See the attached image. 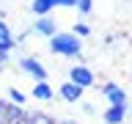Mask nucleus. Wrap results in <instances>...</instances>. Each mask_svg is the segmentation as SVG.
<instances>
[{
  "mask_svg": "<svg viewBox=\"0 0 132 124\" xmlns=\"http://www.w3.org/2000/svg\"><path fill=\"white\" fill-rule=\"evenodd\" d=\"M50 52L63 58H80L82 55V39L74 36L72 30H58L55 36H50Z\"/></svg>",
  "mask_w": 132,
  "mask_h": 124,
  "instance_id": "nucleus-1",
  "label": "nucleus"
},
{
  "mask_svg": "<svg viewBox=\"0 0 132 124\" xmlns=\"http://www.w3.org/2000/svg\"><path fill=\"white\" fill-rule=\"evenodd\" d=\"M69 80L77 83L80 88H94V86H96V74H94V69H91V66L77 64V66H72V69H69Z\"/></svg>",
  "mask_w": 132,
  "mask_h": 124,
  "instance_id": "nucleus-2",
  "label": "nucleus"
},
{
  "mask_svg": "<svg viewBox=\"0 0 132 124\" xmlns=\"http://www.w3.org/2000/svg\"><path fill=\"white\" fill-rule=\"evenodd\" d=\"M19 72L36 77V83H39V80H47V74H50L47 66L41 64L39 58H33V55H22V58H19Z\"/></svg>",
  "mask_w": 132,
  "mask_h": 124,
  "instance_id": "nucleus-3",
  "label": "nucleus"
},
{
  "mask_svg": "<svg viewBox=\"0 0 132 124\" xmlns=\"http://www.w3.org/2000/svg\"><path fill=\"white\" fill-rule=\"evenodd\" d=\"M77 0H33L30 3V11L36 17H47L52 14V8H74Z\"/></svg>",
  "mask_w": 132,
  "mask_h": 124,
  "instance_id": "nucleus-4",
  "label": "nucleus"
},
{
  "mask_svg": "<svg viewBox=\"0 0 132 124\" xmlns=\"http://www.w3.org/2000/svg\"><path fill=\"white\" fill-rule=\"evenodd\" d=\"M99 94L107 99V105H127V91L118 83H102L99 86Z\"/></svg>",
  "mask_w": 132,
  "mask_h": 124,
  "instance_id": "nucleus-5",
  "label": "nucleus"
},
{
  "mask_svg": "<svg viewBox=\"0 0 132 124\" xmlns=\"http://www.w3.org/2000/svg\"><path fill=\"white\" fill-rule=\"evenodd\" d=\"M30 33L50 39V36H55V33H58V19H55L52 14H47V17H36V22H33Z\"/></svg>",
  "mask_w": 132,
  "mask_h": 124,
  "instance_id": "nucleus-6",
  "label": "nucleus"
},
{
  "mask_svg": "<svg viewBox=\"0 0 132 124\" xmlns=\"http://www.w3.org/2000/svg\"><path fill=\"white\" fill-rule=\"evenodd\" d=\"M82 94H85V88H80L77 83H72V80H66V83H61V88H58V97L63 99V102H80L82 99Z\"/></svg>",
  "mask_w": 132,
  "mask_h": 124,
  "instance_id": "nucleus-7",
  "label": "nucleus"
},
{
  "mask_svg": "<svg viewBox=\"0 0 132 124\" xmlns=\"http://www.w3.org/2000/svg\"><path fill=\"white\" fill-rule=\"evenodd\" d=\"M127 119V105H107L102 110V121L105 124H121Z\"/></svg>",
  "mask_w": 132,
  "mask_h": 124,
  "instance_id": "nucleus-8",
  "label": "nucleus"
},
{
  "mask_svg": "<svg viewBox=\"0 0 132 124\" xmlns=\"http://www.w3.org/2000/svg\"><path fill=\"white\" fill-rule=\"evenodd\" d=\"M14 47H16V36L11 33L8 22H3V19H0V52H11Z\"/></svg>",
  "mask_w": 132,
  "mask_h": 124,
  "instance_id": "nucleus-9",
  "label": "nucleus"
},
{
  "mask_svg": "<svg viewBox=\"0 0 132 124\" xmlns=\"http://www.w3.org/2000/svg\"><path fill=\"white\" fill-rule=\"evenodd\" d=\"M33 97H36V99H47V102H50V99L55 97V91H52V86H50L47 80H39L36 86H33Z\"/></svg>",
  "mask_w": 132,
  "mask_h": 124,
  "instance_id": "nucleus-10",
  "label": "nucleus"
},
{
  "mask_svg": "<svg viewBox=\"0 0 132 124\" xmlns=\"http://www.w3.org/2000/svg\"><path fill=\"white\" fill-rule=\"evenodd\" d=\"M72 33H74V36H80V39H91V33H94V30H91L88 22H74Z\"/></svg>",
  "mask_w": 132,
  "mask_h": 124,
  "instance_id": "nucleus-11",
  "label": "nucleus"
},
{
  "mask_svg": "<svg viewBox=\"0 0 132 124\" xmlns=\"http://www.w3.org/2000/svg\"><path fill=\"white\" fill-rule=\"evenodd\" d=\"M74 8H77L82 17H88L91 11H94V0H77V3H74Z\"/></svg>",
  "mask_w": 132,
  "mask_h": 124,
  "instance_id": "nucleus-12",
  "label": "nucleus"
},
{
  "mask_svg": "<svg viewBox=\"0 0 132 124\" xmlns=\"http://www.w3.org/2000/svg\"><path fill=\"white\" fill-rule=\"evenodd\" d=\"M8 97H11V102H14V105H19V107H22L25 102H28V97H25V94H22L19 88H11V91H8Z\"/></svg>",
  "mask_w": 132,
  "mask_h": 124,
  "instance_id": "nucleus-13",
  "label": "nucleus"
},
{
  "mask_svg": "<svg viewBox=\"0 0 132 124\" xmlns=\"http://www.w3.org/2000/svg\"><path fill=\"white\" fill-rule=\"evenodd\" d=\"M82 113H96V105H94V102H82Z\"/></svg>",
  "mask_w": 132,
  "mask_h": 124,
  "instance_id": "nucleus-14",
  "label": "nucleus"
},
{
  "mask_svg": "<svg viewBox=\"0 0 132 124\" xmlns=\"http://www.w3.org/2000/svg\"><path fill=\"white\" fill-rule=\"evenodd\" d=\"M6 61H8V52H0V66L6 64Z\"/></svg>",
  "mask_w": 132,
  "mask_h": 124,
  "instance_id": "nucleus-15",
  "label": "nucleus"
},
{
  "mask_svg": "<svg viewBox=\"0 0 132 124\" xmlns=\"http://www.w3.org/2000/svg\"><path fill=\"white\" fill-rule=\"evenodd\" d=\"M39 124H52V121H44V119H41V116H39Z\"/></svg>",
  "mask_w": 132,
  "mask_h": 124,
  "instance_id": "nucleus-16",
  "label": "nucleus"
}]
</instances>
